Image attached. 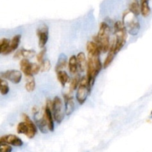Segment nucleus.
I'll return each instance as SVG.
<instances>
[{
	"label": "nucleus",
	"mask_w": 152,
	"mask_h": 152,
	"mask_svg": "<svg viewBox=\"0 0 152 152\" xmlns=\"http://www.w3.org/2000/svg\"><path fill=\"white\" fill-rule=\"evenodd\" d=\"M102 68V64L101 62L99 56L88 55L87 61V66H86V70H87L86 77H87L88 83V86L91 90L94 85L96 77L99 74Z\"/></svg>",
	"instance_id": "f257e3e1"
},
{
	"label": "nucleus",
	"mask_w": 152,
	"mask_h": 152,
	"mask_svg": "<svg viewBox=\"0 0 152 152\" xmlns=\"http://www.w3.org/2000/svg\"><path fill=\"white\" fill-rule=\"evenodd\" d=\"M110 34H111V28L109 25L105 22H101L99 25V31L97 34L94 36L93 41L98 45L101 52L106 53L110 48Z\"/></svg>",
	"instance_id": "f03ea898"
},
{
	"label": "nucleus",
	"mask_w": 152,
	"mask_h": 152,
	"mask_svg": "<svg viewBox=\"0 0 152 152\" xmlns=\"http://www.w3.org/2000/svg\"><path fill=\"white\" fill-rule=\"evenodd\" d=\"M122 22L124 25L128 34L132 36H137L140 30V23L137 16L126 10L123 14Z\"/></svg>",
	"instance_id": "7ed1b4c3"
},
{
	"label": "nucleus",
	"mask_w": 152,
	"mask_h": 152,
	"mask_svg": "<svg viewBox=\"0 0 152 152\" xmlns=\"http://www.w3.org/2000/svg\"><path fill=\"white\" fill-rule=\"evenodd\" d=\"M114 30L116 36V39L113 42L114 48L116 53H118L126 45L128 33L122 21H117L114 23Z\"/></svg>",
	"instance_id": "20e7f679"
},
{
	"label": "nucleus",
	"mask_w": 152,
	"mask_h": 152,
	"mask_svg": "<svg viewBox=\"0 0 152 152\" xmlns=\"http://www.w3.org/2000/svg\"><path fill=\"white\" fill-rule=\"evenodd\" d=\"M77 94H76V99L80 105H83L87 100L88 95L91 94V90L90 89L88 83L87 77H83L80 78V84L77 87Z\"/></svg>",
	"instance_id": "39448f33"
},
{
	"label": "nucleus",
	"mask_w": 152,
	"mask_h": 152,
	"mask_svg": "<svg viewBox=\"0 0 152 152\" xmlns=\"http://www.w3.org/2000/svg\"><path fill=\"white\" fill-rule=\"evenodd\" d=\"M51 111L53 120L60 124L65 118V111L63 110V102L59 96H55L52 101Z\"/></svg>",
	"instance_id": "423d86ee"
},
{
	"label": "nucleus",
	"mask_w": 152,
	"mask_h": 152,
	"mask_svg": "<svg viewBox=\"0 0 152 152\" xmlns=\"http://www.w3.org/2000/svg\"><path fill=\"white\" fill-rule=\"evenodd\" d=\"M51 107L52 101L50 99H48L45 104V107L43 115H44L45 120L46 124H47L48 132L54 131V120H53V114H52Z\"/></svg>",
	"instance_id": "0eeeda50"
},
{
	"label": "nucleus",
	"mask_w": 152,
	"mask_h": 152,
	"mask_svg": "<svg viewBox=\"0 0 152 152\" xmlns=\"http://www.w3.org/2000/svg\"><path fill=\"white\" fill-rule=\"evenodd\" d=\"M0 77L11 82L13 84H19L22 79V74L18 70H8L0 73Z\"/></svg>",
	"instance_id": "6e6552de"
},
{
	"label": "nucleus",
	"mask_w": 152,
	"mask_h": 152,
	"mask_svg": "<svg viewBox=\"0 0 152 152\" xmlns=\"http://www.w3.org/2000/svg\"><path fill=\"white\" fill-rule=\"evenodd\" d=\"M48 28L47 25H42L37 30V35L39 39V46L41 48L45 47L48 40Z\"/></svg>",
	"instance_id": "1a4fd4ad"
},
{
	"label": "nucleus",
	"mask_w": 152,
	"mask_h": 152,
	"mask_svg": "<svg viewBox=\"0 0 152 152\" xmlns=\"http://www.w3.org/2000/svg\"><path fill=\"white\" fill-rule=\"evenodd\" d=\"M8 144L16 147H20L23 145V142L19 137L13 134H7L0 137V145Z\"/></svg>",
	"instance_id": "9d476101"
},
{
	"label": "nucleus",
	"mask_w": 152,
	"mask_h": 152,
	"mask_svg": "<svg viewBox=\"0 0 152 152\" xmlns=\"http://www.w3.org/2000/svg\"><path fill=\"white\" fill-rule=\"evenodd\" d=\"M64 102H65V114L70 116L73 114L75 110V102H74V96L71 94H65L63 95Z\"/></svg>",
	"instance_id": "9b49d317"
},
{
	"label": "nucleus",
	"mask_w": 152,
	"mask_h": 152,
	"mask_svg": "<svg viewBox=\"0 0 152 152\" xmlns=\"http://www.w3.org/2000/svg\"><path fill=\"white\" fill-rule=\"evenodd\" d=\"M22 119H23L24 122L26 123L28 129H29V135H28V138H29V139H33L37 133V126H36L35 123L30 118L29 116H28V114H25V113H23V114H22Z\"/></svg>",
	"instance_id": "f8f14e48"
},
{
	"label": "nucleus",
	"mask_w": 152,
	"mask_h": 152,
	"mask_svg": "<svg viewBox=\"0 0 152 152\" xmlns=\"http://www.w3.org/2000/svg\"><path fill=\"white\" fill-rule=\"evenodd\" d=\"M20 70L27 77H32L33 74L31 72V66H32V63L28 60V59H22L20 61Z\"/></svg>",
	"instance_id": "ddd939ff"
},
{
	"label": "nucleus",
	"mask_w": 152,
	"mask_h": 152,
	"mask_svg": "<svg viewBox=\"0 0 152 152\" xmlns=\"http://www.w3.org/2000/svg\"><path fill=\"white\" fill-rule=\"evenodd\" d=\"M36 55V51L32 49H21L15 53L13 57L15 59H19V58L23 57L25 59H31L33 58Z\"/></svg>",
	"instance_id": "4468645a"
},
{
	"label": "nucleus",
	"mask_w": 152,
	"mask_h": 152,
	"mask_svg": "<svg viewBox=\"0 0 152 152\" xmlns=\"http://www.w3.org/2000/svg\"><path fill=\"white\" fill-rule=\"evenodd\" d=\"M117 54V53H116L115 50H114V42H113L112 44L110 45V48L108 50V55H107L106 58H105V61H104L102 68H107L109 65H111V64L112 63V62L114 59V57H115V56Z\"/></svg>",
	"instance_id": "2eb2a0df"
},
{
	"label": "nucleus",
	"mask_w": 152,
	"mask_h": 152,
	"mask_svg": "<svg viewBox=\"0 0 152 152\" xmlns=\"http://www.w3.org/2000/svg\"><path fill=\"white\" fill-rule=\"evenodd\" d=\"M21 38H22V36L20 34H17V35H15L14 37L12 38V39L10 40V43H9L8 48H7V51L5 52L4 55H7L9 53H12V52L15 51L16 49L18 48L19 45V43H20Z\"/></svg>",
	"instance_id": "dca6fc26"
},
{
	"label": "nucleus",
	"mask_w": 152,
	"mask_h": 152,
	"mask_svg": "<svg viewBox=\"0 0 152 152\" xmlns=\"http://www.w3.org/2000/svg\"><path fill=\"white\" fill-rule=\"evenodd\" d=\"M76 56H77L78 70L80 72H84L86 70V66H87V59H86V54L83 52H80Z\"/></svg>",
	"instance_id": "f3484780"
},
{
	"label": "nucleus",
	"mask_w": 152,
	"mask_h": 152,
	"mask_svg": "<svg viewBox=\"0 0 152 152\" xmlns=\"http://www.w3.org/2000/svg\"><path fill=\"white\" fill-rule=\"evenodd\" d=\"M86 50H87L88 54L91 56H100L101 50L99 48L97 45L94 41L88 42L86 45Z\"/></svg>",
	"instance_id": "a211bd4d"
},
{
	"label": "nucleus",
	"mask_w": 152,
	"mask_h": 152,
	"mask_svg": "<svg viewBox=\"0 0 152 152\" xmlns=\"http://www.w3.org/2000/svg\"><path fill=\"white\" fill-rule=\"evenodd\" d=\"M129 10L136 16L140 14V7L139 0H129Z\"/></svg>",
	"instance_id": "6ab92c4d"
},
{
	"label": "nucleus",
	"mask_w": 152,
	"mask_h": 152,
	"mask_svg": "<svg viewBox=\"0 0 152 152\" xmlns=\"http://www.w3.org/2000/svg\"><path fill=\"white\" fill-rule=\"evenodd\" d=\"M56 76H57V79L59 80V83H60L62 87H65L67 83H70L69 76L67 74V72H65L63 70L56 72Z\"/></svg>",
	"instance_id": "aec40b11"
},
{
	"label": "nucleus",
	"mask_w": 152,
	"mask_h": 152,
	"mask_svg": "<svg viewBox=\"0 0 152 152\" xmlns=\"http://www.w3.org/2000/svg\"><path fill=\"white\" fill-rule=\"evenodd\" d=\"M140 13L143 17H148L151 13V7L149 5V1H140Z\"/></svg>",
	"instance_id": "412c9836"
},
{
	"label": "nucleus",
	"mask_w": 152,
	"mask_h": 152,
	"mask_svg": "<svg viewBox=\"0 0 152 152\" xmlns=\"http://www.w3.org/2000/svg\"><path fill=\"white\" fill-rule=\"evenodd\" d=\"M67 65V56L65 54L62 53L59 56L57 62H56V67H55V71L58 72L59 71H62Z\"/></svg>",
	"instance_id": "4be33fe9"
},
{
	"label": "nucleus",
	"mask_w": 152,
	"mask_h": 152,
	"mask_svg": "<svg viewBox=\"0 0 152 152\" xmlns=\"http://www.w3.org/2000/svg\"><path fill=\"white\" fill-rule=\"evenodd\" d=\"M68 68L71 74H75L77 73L78 71V67H77V56L75 55H72L69 58L68 61Z\"/></svg>",
	"instance_id": "5701e85b"
},
{
	"label": "nucleus",
	"mask_w": 152,
	"mask_h": 152,
	"mask_svg": "<svg viewBox=\"0 0 152 152\" xmlns=\"http://www.w3.org/2000/svg\"><path fill=\"white\" fill-rule=\"evenodd\" d=\"M16 131H17L18 134H25V136L28 137L29 135V129H28V126H27L26 123L25 122H20L19 124L17 125V128H16Z\"/></svg>",
	"instance_id": "b1692460"
},
{
	"label": "nucleus",
	"mask_w": 152,
	"mask_h": 152,
	"mask_svg": "<svg viewBox=\"0 0 152 152\" xmlns=\"http://www.w3.org/2000/svg\"><path fill=\"white\" fill-rule=\"evenodd\" d=\"M10 91L9 85L4 79L0 77V94L1 95H7Z\"/></svg>",
	"instance_id": "393cba45"
},
{
	"label": "nucleus",
	"mask_w": 152,
	"mask_h": 152,
	"mask_svg": "<svg viewBox=\"0 0 152 152\" xmlns=\"http://www.w3.org/2000/svg\"><path fill=\"white\" fill-rule=\"evenodd\" d=\"M80 78H81V77L80 76V74H75V76L71 81V85H70V90L71 91H74L77 88L79 84H80Z\"/></svg>",
	"instance_id": "a878e982"
},
{
	"label": "nucleus",
	"mask_w": 152,
	"mask_h": 152,
	"mask_svg": "<svg viewBox=\"0 0 152 152\" xmlns=\"http://www.w3.org/2000/svg\"><path fill=\"white\" fill-rule=\"evenodd\" d=\"M9 43H10V40L8 39L3 38L0 39V54L5 53L7 48H8Z\"/></svg>",
	"instance_id": "bb28decb"
},
{
	"label": "nucleus",
	"mask_w": 152,
	"mask_h": 152,
	"mask_svg": "<svg viewBox=\"0 0 152 152\" xmlns=\"http://www.w3.org/2000/svg\"><path fill=\"white\" fill-rule=\"evenodd\" d=\"M40 71L42 72H47L49 71V70L51 68V64L49 59H44L43 62L41 64H39Z\"/></svg>",
	"instance_id": "cd10ccee"
},
{
	"label": "nucleus",
	"mask_w": 152,
	"mask_h": 152,
	"mask_svg": "<svg viewBox=\"0 0 152 152\" xmlns=\"http://www.w3.org/2000/svg\"><path fill=\"white\" fill-rule=\"evenodd\" d=\"M25 89L28 92H33L36 88V82L34 78H33V77H31V80L28 82H27L26 84H25Z\"/></svg>",
	"instance_id": "c85d7f7f"
},
{
	"label": "nucleus",
	"mask_w": 152,
	"mask_h": 152,
	"mask_svg": "<svg viewBox=\"0 0 152 152\" xmlns=\"http://www.w3.org/2000/svg\"><path fill=\"white\" fill-rule=\"evenodd\" d=\"M45 53H46V48H43L42 49L41 51L37 55V61L38 62V64H41L42 62H43V60L45 59Z\"/></svg>",
	"instance_id": "c756f323"
},
{
	"label": "nucleus",
	"mask_w": 152,
	"mask_h": 152,
	"mask_svg": "<svg viewBox=\"0 0 152 152\" xmlns=\"http://www.w3.org/2000/svg\"><path fill=\"white\" fill-rule=\"evenodd\" d=\"M12 147L8 144L0 145V152H12Z\"/></svg>",
	"instance_id": "7c9ffc66"
},
{
	"label": "nucleus",
	"mask_w": 152,
	"mask_h": 152,
	"mask_svg": "<svg viewBox=\"0 0 152 152\" xmlns=\"http://www.w3.org/2000/svg\"><path fill=\"white\" fill-rule=\"evenodd\" d=\"M39 71H40L39 65L37 63H32V66H31V72H32L33 76L37 74Z\"/></svg>",
	"instance_id": "2f4dec72"
},
{
	"label": "nucleus",
	"mask_w": 152,
	"mask_h": 152,
	"mask_svg": "<svg viewBox=\"0 0 152 152\" xmlns=\"http://www.w3.org/2000/svg\"><path fill=\"white\" fill-rule=\"evenodd\" d=\"M149 1L150 0H139V1Z\"/></svg>",
	"instance_id": "473e14b6"
}]
</instances>
